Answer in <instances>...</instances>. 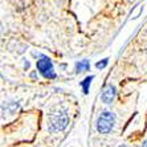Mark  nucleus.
<instances>
[{"label": "nucleus", "mask_w": 147, "mask_h": 147, "mask_svg": "<svg viewBox=\"0 0 147 147\" xmlns=\"http://www.w3.org/2000/svg\"><path fill=\"white\" fill-rule=\"evenodd\" d=\"M69 123V117L65 111H57L49 117V130L51 131H61Z\"/></svg>", "instance_id": "obj_1"}, {"label": "nucleus", "mask_w": 147, "mask_h": 147, "mask_svg": "<svg viewBox=\"0 0 147 147\" xmlns=\"http://www.w3.org/2000/svg\"><path fill=\"white\" fill-rule=\"evenodd\" d=\"M114 123H115V115L111 111H105L99 115L97 121V130L101 134H107L113 130Z\"/></svg>", "instance_id": "obj_2"}, {"label": "nucleus", "mask_w": 147, "mask_h": 147, "mask_svg": "<svg viewBox=\"0 0 147 147\" xmlns=\"http://www.w3.org/2000/svg\"><path fill=\"white\" fill-rule=\"evenodd\" d=\"M37 69L45 78L53 80L56 78V73L53 70V64L48 57H41L37 61Z\"/></svg>", "instance_id": "obj_3"}, {"label": "nucleus", "mask_w": 147, "mask_h": 147, "mask_svg": "<svg viewBox=\"0 0 147 147\" xmlns=\"http://www.w3.org/2000/svg\"><path fill=\"white\" fill-rule=\"evenodd\" d=\"M114 97H115V88L111 85L106 86V88L103 89L102 94H101V99H102L105 103H111Z\"/></svg>", "instance_id": "obj_4"}, {"label": "nucleus", "mask_w": 147, "mask_h": 147, "mask_svg": "<svg viewBox=\"0 0 147 147\" xmlns=\"http://www.w3.org/2000/svg\"><path fill=\"white\" fill-rule=\"evenodd\" d=\"M90 68V64L88 60H82V61L77 62L76 64V70L77 72H84V70H89Z\"/></svg>", "instance_id": "obj_5"}, {"label": "nucleus", "mask_w": 147, "mask_h": 147, "mask_svg": "<svg viewBox=\"0 0 147 147\" xmlns=\"http://www.w3.org/2000/svg\"><path fill=\"white\" fill-rule=\"evenodd\" d=\"M93 78H94V76H89V77H86V78L81 82L82 90H84V93H85V94H88V93H89V86H90V84H92V80Z\"/></svg>", "instance_id": "obj_6"}, {"label": "nucleus", "mask_w": 147, "mask_h": 147, "mask_svg": "<svg viewBox=\"0 0 147 147\" xmlns=\"http://www.w3.org/2000/svg\"><path fill=\"white\" fill-rule=\"evenodd\" d=\"M107 62H109V58H103L102 61L97 62V64H96V66H97V68H98V69H103V68H105V66L107 65Z\"/></svg>", "instance_id": "obj_7"}, {"label": "nucleus", "mask_w": 147, "mask_h": 147, "mask_svg": "<svg viewBox=\"0 0 147 147\" xmlns=\"http://www.w3.org/2000/svg\"><path fill=\"white\" fill-rule=\"evenodd\" d=\"M142 147H147V140H146V142H144L143 144H142Z\"/></svg>", "instance_id": "obj_8"}, {"label": "nucleus", "mask_w": 147, "mask_h": 147, "mask_svg": "<svg viewBox=\"0 0 147 147\" xmlns=\"http://www.w3.org/2000/svg\"><path fill=\"white\" fill-rule=\"evenodd\" d=\"M121 147H127V146H125V144H122V146H121Z\"/></svg>", "instance_id": "obj_9"}]
</instances>
